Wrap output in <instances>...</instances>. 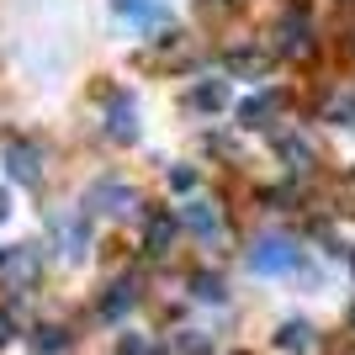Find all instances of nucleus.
<instances>
[{"label":"nucleus","instance_id":"aec40b11","mask_svg":"<svg viewBox=\"0 0 355 355\" xmlns=\"http://www.w3.org/2000/svg\"><path fill=\"white\" fill-rule=\"evenodd\" d=\"M6 212H11V202H6V191H0V218H6Z\"/></svg>","mask_w":355,"mask_h":355},{"label":"nucleus","instance_id":"1a4fd4ad","mask_svg":"<svg viewBox=\"0 0 355 355\" xmlns=\"http://www.w3.org/2000/svg\"><path fill=\"white\" fill-rule=\"evenodd\" d=\"M186 101H191L196 112H223V106H228V80H202V85H191Z\"/></svg>","mask_w":355,"mask_h":355},{"label":"nucleus","instance_id":"f3484780","mask_svg":"<svg viewBox=\"0 0 355 355\" xmlns=\"http://www.w3.org/2000/svg\"><path fill=\"white\" fill-rule=\"evenodd\" d=\"M329 122L355 128V96H334V101H329Z\"/></svg>","mask_w":355,"mask_h":355},{"label":"nucleus","instance_id":"f8f14e48","mask_svg":"<svg viewBox=\"0 0 355 355\" xmlns=\"http://www.w3.org/2000/svg\"><path fill=\"white\" fill-rule=\"evenodd\" d=\"M112 6H117L128 21H138V27H159V21H164V6H159V0H112Z\"/></svg>","mask_w":355,"mask_h":355},{"label":"nucleus","instance_id":"423d86ee","mask_svg":"<svg viewBox=\"0 0 355 355\" xmlns=\"http://www.w3.org/2000/svg\"><path fill=\"white\" fill-rule=\"evenodd\" d=\"M175 228H180V218L175 212H148V223H144V250L159 260V254H170V239H175Z\"/></svg>","mask_w":355,"mask_h":355},{"label":"nucleus","instance_id":"4468645a","mask_svg":"<svg viewBox=\"0 0 355 355\" xmlns=\"http://www.w3.org/2000/svg\"><path fill=\"white\" fill-rule=\"evenodd\" d=\"M276 345H282V350H313V324H302V318H292V324H282V334H276Z\"/></svg>","mask_w":355,"mask_h":355},{"label":"nucleus","instance_id":"9b49d317","mask_svg":"<svg viewBox=\"0 0 355 355\" xmlns=\"http://www.w3.org/2000/svg\"><path fill=\"white\" fill-rule=\"evenodd\" d=\"M53 228H59V244H64V254H69V260H80V254H85V239H90L85 218H59Z\"/></svg>","mask_w":355,"mask_h":355},{"label":"nucleus","instance_id":"2eb2a0df","mask_svg":"<svg viewBox=\"0 0 355 355\" xmlns=\"http://www.w3.org/2000/svg\"><path fill=\"white\" fill-rule=\"evenodd\" d=\"M223 64H228L234 74H260V69H266V53H260V48H234Z\"/></svg>","mask_w":355,"mask_h":355},{"label":"nucleus","instance_id":"dca6fc26","mask_svg":"<svg viewBox=\"0 0 355 355\" xmlns=\"http://www.w3.org/2000/svg\"><path fill=\"white\" fill-rule=\"evenodd\" d=\"M191 286H196V297H202V302H223V282L212 276V270H196Z\"/></svg>","mask_w":355,"mask_h":355},{"label":"nucleus","instance_id":"39448f33","mask_svg":"<svg viewBox=\"0 0 355 355\" xmlns=\"http://www.w3.org/2000/svg\"><path fill=\"white\" fill-rule=\"evenodd\" d=\"M282 106H286V90H260V96H250V101L239 106V122L244 128H270Z\"/></svg>","mask_w":355,"mask_h":355},{"label":"nucleus","instance_id":"6e6552de","mask_svg":"<svg viewBox=\"0 0 355 355\" xmlns=\"http://www.w3.org/2000/svg\"><path fill=\"white\" fill-rule=\"evenodd\" d=\"M6 170H11L21 186H37V175H43V170H37V144H11L6 148Z\"/></svg>","mask_w":355,"mask_h":355},{"label":"nucleus","instance_id":"a211bd4d","mask_svg":"<svg viewBox=\"0 0 355 355\" xmlns=\"http://www.w3.org/2000/svg\"><path fill=\"white\" fill-rule=\"evenodd\" d=\"M170 186H175V191H191V186H196V170H191V164H175V170H170Z\"/></svg>","mask_w":355,"mask_h":355},{"label":"nucleus","instance_id":"6ab92c4d","mask_svg":"<svg viewBox=\"0 0 355 355\" xmlns=\"http://www.w3.org/2000/svg\"><path fill=\"white\" fill-rule=\"evenodd\" d=\"M11 340V313H0V345Z\"/></svg>","mask_w":355,"mask_h":355},{"label":"nucleus","instance_id":"f257e3e1","mask_svg":"<svg viewBox=\"0 0 355 355\" xmlns=\"http://www.w3.org/2000/svg\"><path fill=\"white\" fill-rule=\"evenodd\" d=\"M297 266H302V250H297L286 234H266L250 250V270L254 276H286V270H297Z\"/></svg>","mask_w":355,"mask_h":355},{"label":"nucleus","instance_id":"20e7f679","mask_svg":"<svg viewBox=\"0 0 355 355\" xmlns=\"http://www.w3.org/2000/svg\"><path fill=\"white\" fill-rule=\"evenodd\" d=\"M106 138H117V144L138 138V106L128 90H112V101H106Z\"/></svg>","mask_w":355,"mask_h":355},{"label":"nucleus","instance_id":"7ed1b4c3","mask_svg":"<svg viewBox=\"0 0 355 355\" xmlns=\"http://www.w3.org/2000/svg\"><path fill=\"white\" fill-rule=\"evenodd\" d=\"M85 207L112 212V218H128V212H138V191L122 186V180H96V186L85 191Z\"/></svg>","mask_w":355,"mask_h":355},{"label":"nucleus","instance_id":"9d476101","mask_svg":"<svg viewBox=\"0 0 355 355\" xmlns=\"http://www.w3.org/2000/svg\"><path fill=\"white\" fill-rule=\"evenodd\" d=\"M133 302H138V286L133 282H112V286H106V297H101V318H122Z\"/></svg>","mask_w":355,"mask_h":355},{"label":"nucleus","instance_id":"f03ea898","mask_svg":"<svg viewBox=\"0 0 355 355\" xmlns=\"http://www.w3.org/2000/svg\"><path fill=\"white\" fill-rule=\"evenodd\" d=\"M276 53L282 59H308L313 53V27H308V11L302 6H286L276 16Z\"/></svg>","mask_w":355,"mask_h":355},{"label":"nucleus","instance_id":"0eeeda50","mask_svg":"<svg viewBox=\"0 0 355 355\" xmlns=\"http://www.w3.org/2000/svg\"><path fill=\"white\" fill-rule=\"evenodd\" d=\"M180 223H186L202 244H218V234H223V223H218V212H212V202H186V207H180Z\"/></svg>","mask_w":355,"mask_h":355},{"label":"nucleus","instance_id":"412c9836","mask_svg":"<svg viewBox=\"0 0 355 355\" xmlns=\"http://www.w3.org/2000/svg\"><path fill=\"white\" fill-rule=\"evenodd\" d=\"M345 254H350V270H355V250H345Z\"/></svg>","mask_w":355,"mask_h":355},{"label":"nucleus","instance_id":"ddd939ff","mask_svg":"<svg viewBox=\"0 0 355 355\" xmlns=\"http://www.w3.org/2000/svg\"><path fill=\"white\" fill-rule=\"evenodd\" d=\"M276 154H282L286 159V170H313V144L308 138H282V144H276Z\"/></svg>","mask_w":355,"mask_h":355},{"label":"nucleus","instance_id":"4be33fe9","mask_svg":"<svg viewBox=\"0 0 355 355\" xmlns=\"http://www.w3.org/2000/svg\"><path fill=\"white\" fill-rule=\"evenodd\" d=\"M350 324H355V302H350Z\"/></svg>","mask_w":355,"mask_h":355}]
</instances>
